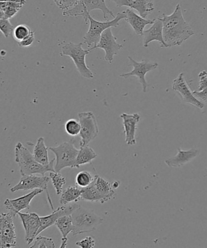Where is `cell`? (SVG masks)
<instances>
[{"label":"cell","instance_id":"cell-21","mask_svg":"<svg viewBox=\"0 0 207 248\" xmlns=\"http://www.w3.org/2000/svg\"><path fill=\"white\" fill-rule=\"evenodd\" d=\"M125 13L126 15L125 20L131 25L137 35L143 36L146 26L153 25L155 22V19L148 20V19L143 18L130 9L125 11Z\"/></svg>","mask_w":207,"mask_h":248},{"label":"cell","instance_id":"cell-27","mask_svg":"<svg viewBox=\"0 0 207 248\" xmlns=\"http://www.w3.org/2000/svg\"><path fill=\"white\" fill-rule=\"evenodd\" d=\"M97 156V154L89 145L80 146L76 157L77 165L79 168L80 166L86 164H91V161Z\"/></svg>","mask_w":207,"mask_h":248},{"label":"cell","instance_id":"cell-1","mask_svg":"<svg viewBox=\"0 0 207 248\" xmlns=\"http://www.w3.org/2000/svg\"><path fill=\"white\" fill-rule=\"evenodd\" d=\"M159 18L163 22V41L167 48L180 46L194 34L183 16L180 4H177L171 15L163 14Z\"/></svg>","mask_w":207,"mask_h":248},{"label":"cell","instance_id":"cell-7","mask_svg":"<svg viewBox=\"0 0 207 248\" xmlns=\"http://www.w3.org/2000/svg\"><path fill=\"white\" fill-rule=\"evenodd\" d=\"M93 10L102 11L105 20H107L109 16L113 18L115 17L112 11L108 8L105 4V0H79L78 3L73 8L63 11L62 15L71 17L82 16L87 23L89 14Z\"/></svg>","mask_w":207,"mask_h":248},{"label":"cell","instance_id":"cell-6","mask_svg":"<svg viewBox=\"0 0 207 248\" xmlns=\"http://www.w3.org/2000/svg\"><path fill=\"white\" fill-rule=\"evenodd\" d=\"M126 15L125 11L117 14L114 20L111 21H102L95 20L91 17L90 14L88 16V20L90 22V26L88 32L84 36V43L89 47L94 45L95 46L100 42L101 35L104 31L109 28H117L119 25V22L122 20H126Z\"/></svg>","mask_w":207,"mask_h":248},{"label":"cell","instance_id":"cell-34","mask_svg":"<svg viewBox=\"0 0 207 248\" xmlns=\"http://www.w3.org/2000/svg\"><path fill=\"white\" fill-rule=\"evenodd\" d=\"M14 28L9 19L0 20V31L6 38H8L13 32Z\"/></svg>","mask_w":207,"mask_h":248},{"label":"cell","instance_id":"cell-25","mask_svg":"<svg viewBox=\"0 0 207 248\" xmlns=\"http://www.w3.org/2000/svg\"><path fill=\"white\" fill-rule=\"evenodd\" d=\"M48 148L45 144L44 139L40 137L33 149V157L38 163L46 165L50 162L48 156Z\"/></svg>","mask_w":207,"mask_h":248},{"label":"cell","instance_id":"cell-36","mask_svg":"<svg viewBox=\"0 0 207 248\" xmlns=\"http://www.w3.org/2000/svg\"><path fill=\"white\" fill-rule=\"evenodd\" d=\"M199 78V92L203 93H207V72L203 71L200 72Z\"/></svg>","mask_w":207,"mask_h":248},{"label":"cell","instance_id":"cell-2","mask_svg":"<svg viewBox=\"0 0 207 248\" xmlns=\"http://www.w3.org/2000/svg\"><path fill=\"white\" fill-rule=\"evenodd\" d=\"M15 155V161L20 167L22 175L35 174L44 175L47 172H55V158L52 159L47 165H43L35 160L33 154L20 142L16 144Z\"/></svg>","mask_w":207,"mask_h":248},{"label":"cell","instance_id":"cell-38","mask_svg":"<svg viewBox=\"0 0 207 248\" xmlns=\"http://www.w3.org/2000/svg\"><path fill=\"white\" fill-rule=\"evenodd\" d=\"M35 32H33L32 35L30 36V37L27 38L25 40L22 41V42H18V45L19 46L21 47H26L30 46L32 45L33 42L35 40Z\"/></svg>","mask_w":207,"mask_h":248},{"label":"cell","instance_id":"cell-33","mask_svg":"<svg viewBox=\"0 0 207 248\" xmlns=\"http://www.w3.org/2000/svg\"><path fill=\"white\" fill-rule=\"evenodd\" d=\"M65 131L69 136L76 137L80 133L81 125L75 119H70L64 125Z\"/></svg>","mask_w":207,"mask_h":248},{"label":"cell","instance_id":"cell-26","mask_svg":"<svg viewBox=\"0 0 207 248\" xmlns=\"http://www.w3.org/2000/svg\"><path fill=\"white\" fill-rule=\"evenodd\" d=\"M82 188L78 186H69L62 191L60 197L59 203L62 205H67L71 202L81 201Z\"/></svg>","mask_w":207,"mask_h":248},{"label":"cell","instance_id":"cell-29","mask_svg":"<svg viewBox=\"0 0 207 248\" xmlns=\"http://www.w3.org/2000/svg\"><path fill=\"white\" fill-rule=\"evenodd\" d=\"M33 32L27 25H20L14 28L13 37L18 42H20L27 39Z\"/></svg>","mask_w":207,"mask_h":248},{"label":"cell","instance_id":"cell-35","mask_svg":"<svg viewBox=\"0 0 207 248\" xmlns=\"http://www.w3.org/2000/svg\"><path fill=\"white\" fill-rule=\"evenodd\" d=\"M54 1L60 9L66 11L75 6L79 0H54Z\"/></svg>","mask_w":207,"mask_h":248},{"label":"cell","instance_id":"cell-14","mask_svg":"<svg viewBox=\"0 0 207 248\" xmlns=\"http://www.w3.org/2000/svg\"><path fill=\"white\" fill-rule=\"evenodd\" d=\"M173 90L179 93L182 100L184 102L194 106V107L202 109L204 105L197 99L193 94V93L190 90L189 85L185 81L184 74H180L177 78L174 79L172 86Z\"/></svg>","mask_w":207,"mask_h":248},{"label":"cell","instance_id":"cell-17","mask_svg":"<svg viewBox=\"0 0 207 248\" xmlns=\"http://www.w3.org/2000/svg\"><path fill=\"white\" fill-rule=\"evenodd\" d=\"M118 8L128 7L138 12L139 16L146 18L155 10V0H110Z\"/></svg>","mask_w":207,"mask_h":248},{"label":"cell","instance_id":"cell-3","mask_svg":"<svg viewBox=\"0 0 207 248\" xmlns=\"http://www.w3.org/2000/svg\"><path fill=\"white\" fill-rule=\"evenodd\" d=\"M74 225V235L83 234L95 231L104 222V218L90 209L79 205L71 215Z\"/></svg>","mask_w":207,"mask_h":248},{"label":"cell","instance_id":"cell-30","mask_svg":"<svg viewBox=\"0 0 207 248\" xmlns=\"http://www.w3.org/2000/svg\"><path fill=\"white\" fill-rule=\"evenodd\" d=\"M95 179V175L91 174L90 172L83 170L76 175V184L81 188H84L92 184Z\"/></svg>","mask_w":207,"mask_h":248},{"label":"cell","instance_id":"cell-5","mask_svg":"<svg viewBox=\"0 0 207 248\" xmlns=\"http://www.w3.org/2000/svg\"><path fill=\"white\" fill-rule=\"evenodd\" d=\"M83 43L74 44V43H69L62 46L60 56H67L71 58L79 74L84 78L93 79V72L88 66L86 62V57L90 52V49H84Z\"/></svg>","mask_w":207,"mask_h":248},{"label":"cell","instance_id":"cell-11","mask_svg":"<svg viewBox=\"0 0 207 248\" xmlns=\"http://www.w3.org/2000/svg\"><path fill=\"white\" fill-rule=\"evenodd\" d=\"M123 46L117 42V38L113 34L112 29L109 28L104 31L101 36L100 42L98 44L90 48V50L100 48L104 50L105 55L104 60L111 64L114 60L115 55H117Z\"/></svg>","mask_w":207,"mask_h":248},{"label":"cell","instance_id":"cell-12","mask_svg":"<svg viewBox=\"0 0 207 248\" xmlns=\"http://www.w3.org/2000/svg\"><path fill=\"white\" fill-rule=\"evenodd\" d=\"M49 181L50 178L44 175H43L42 177L37 176L34 174L22 175L20 182L15 186L12 187L11 191L15 192L18 191H30V190L35 189L47 191Z\"/></svg>","mask_w":207,"mask_h":248},{"label":"cell","instance_id":"cell-8","mask_svg":"<svg viewBox=\"0 0 207 248\" xmlns=\"http://www.w3.org/2000/svg\"><path fill=\"white\" fill-rule=\"evenodd\" d=\"M81 131L80 146L89 145L91 141L97 137L99 127L96 117L92 112H79L78 114Z\"/></svg>","mask_w":207,"mask_h":248},{"label":"cell","instance_id":"cell-22","mask_svg":"<svg viewBox=\"0 0 207 248\" xmlns=\"http://www.w3.org/2000/svg\"><path fill=\"white\" fill-rule=\"evenodd\" d=\"M26 3V0H0V8L3 11L4 19L13 18Z\"/></svg>","mask_w":207,"mask_h":248},{"label":"cell","instance_id":"cell-13","mask_svg":"<svg viewBox=\"0 0 207 248\" xmlns=\"http://www.w3.org/2000/svg\"><path fill=\"white\" fill-rule=\"evenodd\" d=\"M17 215L20 216L25 229L26 242L30 245L38 235V232L41 226L40 217L36 213H22L21 212H19Z\"/></svg>","mask_w":207,"mask_h":248},{"label":"cell","instance_id":"cell-32","mask_svg":"<svg viewBox=\"0 0 207 248\" xmlns=\"http://www.w3.org/2000/svg\"><path fill=\"white\" fill-rule=\"evenodd\" d=\"M30 248H55L56 245L52 238L39 236L34 240V243L31 246Z\"/></svg>","mask_w":207,"mask_h":248},{"label":"cell","instance_id":"cell-4","mask_svg":"<svg viewBox=\"0 0 207 248\" xmlns=\"http://www.w3.org/2000/svg\"><path fill=\"white\" fill-rule=\"evenodd\" d=\"M75 142V140L71 139L58 146L50 147L49 149L55 155V172H60L66 168H79L76 164L79 149L74 146Z\"/></svg>","mask_w":207,"mask_h":248},{"label":"cell","instance_id":"cell-19","mask_svg":"<svg viewBox=\"0 0 207 248\" xmlns=\"http://www.w3.org/2000/svg\"><path fill=\"white\" fill-rule=\"evenodd\" d=\"M143 36L144 47H148L149 43L156 41L160 43L161 47L167 48L163 41V22L160 18L156 19L150 28L144 31Z\"/></svg>","mask_w":207,"mask_h":248},{"label":"cell","instance_id":"cell-18","mask_svg":"<svg viewBox=\"0 0 207 248\" xmlns=\"http://www.w3.org/2000/svg\"><path fill=\"white\" fill-rule=\"evenodd\" d=\"M78 206V204H72V205L67 204L55 209L50 215L40 217L41 226L38 231V235H39L43 231L55 225V222L61 217L71 216L72 212Z\"/></svg>","mask_w":207,"mask_h":248},{"label":"cell","instance_id":"cell-16","mask_svg":"<svg viewBox=\"0 0 207 248\" xmlns=\"http://www.w3.org/2000/svg\"><path fill=\"white\" fill-rule=\"evenodd\" d=\"M43 189H35L33 191L22 197L15 199H6L4 206L14 216L17 215L19 212L24 209H30L32 200L38 194L42 193Z\"/></svg>","mask_w":207,"mask_h":248},{"label":"cell","instance_id":"cell-28","mask_svg":"<svg viewBox=\"0 0 207 248\" xmlns=\"http://www.w3.org/2000/svg\"><path fill=\"white\" fill-rule=\"evenodd\" d=\"M81 200L91 202H100L104 204L103 197L96 189L93 182L89 186L82 188Z\"/></svg>","mask_w":207,"mask_h":248},{"label":"cell","instance_id":"cell-31","mask_svg":"<svg viewBox=\"0 0 207 248\" xmlns=\"http://www.w3.org/2000/svg\"><path fill=\"white\" fill-rule=\"evenodd\" d=\"M49 176L57 194L61 195L63 191L62 187L66 184V178L62 176L59 172H50Z\"/></svg>","mask_w":207,"mask_h":248},{"label":"cell","instance_id":"cell-10","mask_svg":"<svg viewBox=\"0 0 207 248\" xmlns=\"http://www.w3.org/2000/svg\"><path fill=\"white\" fill-rule=\"evenodd\" d=\"M15 216L10 212L0 214V248L16 247V235L14 223Z\"/></svg>","mask_w":207,"mask_h":248},{"label":"cell","instance_id":"cell-9","mask_svg":"<svg viewBox=\"0 0 207 248\" xmlns=\"http://www.w3.org/2000/svg\"><path fill=\"white\" fill-rule=\"evenodd\" d=\"M128 59L129 60V66L133 67V70L128 73L122 74L120 75L119 77L124 79L128 78L129 77L132 76L136 77L139 79V83L141 84L143 92L146 93L148 86L146 79V74L157 68L158 64L157 62L145 59L142 60L140 62H136L130 56L128 57Z\"/></svg>","mask_w":207,"mask_h":248},{"label":"cell","instance_id":"cell-20","mask_svg":"<svg viewBox=\"0 0 207 248\" xmlns=\"http://www.w3.org/2000/svg\"><path fill=\"white\" fill-rule=\"evenodd\" d=\"M199 149L192 148L188 151L177 149V155L167 159L165 163L170 168H180L193 160L198 155Z\"/></svg>","mask_w":207,"mask_h":248},{"label":"cell","instance_id":"cell-37","mask_svg":"<svg viewBox=\"0 0 207 248\" xmlns=\"http://www.w3.org/2000/svg\"><path fill=\"white\" fill-rule=\"evenodd\" d=\"M76 245L81 248H92L95 247V240L91 236H88L84 239L77 242Z\"/></svg>","mask_w":207,"mask_h":248},{"label":"cell","instance_id":"cell-39","mask_svg":"<svg viewBox=\"0 0 207 248\" xmlns=\"http://www.w3.org/2000/svg\"><path fill=\"white\" fill-rule=\"evenodd\" d=\"M193 94L197 98H201V100L204 101L207 100V93H201L199 91H194Z\"/></svg>","mask_w":207,"mask_h":248},{"label":"cell","instance_id":"cell-15","mask_svg":"<svg viewBox=\"0 0 207 248\" xmlns=\"http://www.w3.org/2000/svg\"><path fill=\"white\" fill-rule=\"evenodd\" d=\"M123 124L125 141L127 145L133 146L136 144V133L141 116L138 113L128 114L123 113L120 115Z\"/></svg>","mask_w":207,"mask_h":248},{"label":"cell","instance_id":"cell-23","mask_svg":"<svg viewBox=\"0 0 207 248\" xmlns=\"http://www.w3.org/2000/svg\"><path fill=\"white\" fill-rule=\"evenodd\" d=\"M93 184L99 193L103 197L104 203L110 201L115 194V189L113 188L111 183L107 181L103 178L95 175Z\"/></svg>","mask_w":207,"mask_h":248},{"label":"cell","instance_id":"cell-40","mask_svg":"<svg viewBox=\"0 0 207 248\" xmlns=\"http://www.w3.org/2000/svg\"><path fill=\"white\" fill-rule=\"evenodd\" d=\"M120 184H121V182L119 181H114L112 184L113 188H114L115 190L118 188Z\"/></svg>","mask_w":207,"mask_h":248},{"label":"cell","instance_id":"cell-24","mask_svg":"<svg viewBox=\"0 0 207 248\" xmlns=\"http://www.w3.org/2000/svg\"><path fill=\"white\" fill-rule=\"evenodd\" d=\"M62 236L61 248H66L68 238L67 235L73 232L74 225L71 216H65L60 217L55 223Z\"/></svg>","mask_w":207,"mask_h":248}]
</instances>
